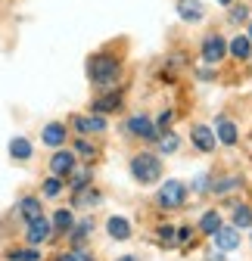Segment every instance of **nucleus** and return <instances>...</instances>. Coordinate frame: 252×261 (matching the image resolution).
<instances>
[{"mask_svg":"<svg viewBox=\"0 0 252 261\" xmlns=\"http://www.w3.org/2000/svg\"><path fill=\"white\" fill-rule=\"evenodd\" d=\"M131 174L140 180V184H156L162 174V162L156 155H134L131 159Z\"/></svg>","mask_w":252,"mask_h":261,"instance_id":"nucleus-1","label":"nucleus"},{"mask_svg":"<svg viewBox=\"0 0 252 261\" xmlns=\"http://www.w3.org/2000/svg\"><path fill=\"white\" fill-rule=\"evenodd\" d=\"M87 72H90V78L97 81V84H112L115 81V75H118V59L115 56H93L90 59V65H87Z\"/></svg>","mask_w":252,"mask_h":261,"instance_id":"nucleus-2","label":"nucleus"},{"mask_svg":"<svg viewBox=\"0 0 252 261\" xmlns=\"http://www.w3.org/2000/svg\"><path fill=\"white\" fill-rule=\"evenodd\" d=\"M184 199H187V187L181 180H165V187L159 190V205L162 208H178V205H184Z\"/></svg>","mask_w":252,"mask_h":261,"instance_id":"nucleus-3","label":"nucleus"},{"mask_svg":"<svg viewBox=\"0 0 252 261\" xmlns=\"http://www.w3.org/2000/svg\"><path fill=\"white\" fill-rule=\"evenodd\" d=\"M212 237H215V246L221 249V252H234V249L240 246V233H237V227H218Z\"/></svg>","mask_w":252,"mask_h":261,"instance_id":"nucleus-4","label":"nucleus"},{"mask_svg":"<svg viewBox=\"0 0 252 261\" xmlns=\"http://www.w3.org/2000/svg\"><path fill=\"white\" fill-rule=\"evenodd\" d=\"M128 134H134V137H140V140H156V137H159V134H156V127H153V121L143 118V115H134V118L128 121Z\"/></svg>","mask_w":252,"mask_h":261,"instance_id":"nucleus-5","label":"nucleus"},{"mask_svg":"<svg viewBox=\"0 0 252 261\" xmlns=\"http://www.w3.org/2000/svg\"><path fill=\"white\" fill-rule=\"evenodd\" d=\"M224 53H228L224 38H215V35H212V38L203 41V59H206V62H221Z\"/></svg>","mask_w":252,"mask_h":261,"instance_id":"nucleus-6","label":"nucleus"},{"mask_svg":"<svg viewBox=\"0 0 252 261\" xmlns=\"http://www.w3.org/2000/svg\"><path fill=\"white\" fill-rule=\"evenodd\" d=\"M47 240H50V221H44V218L28 221V243L31 246H41Z\"/></svg>","mask_w":252,"mask_h":261,"instance_id":"nucleus-7","label":"nucleus"},{"mask_svg":"<svg viewBox=\"0 0 252 261\" xmlns=\"http://www.w3.org/2000/svg\"><path fill=\"white\" fill-rule=\"evenodd\" d=\"M50 171H53L56 177L72 174V171H75V155H72V152H56V155L50 159Z\"/></svg>","mask_w":252,"mask_h":261,"instance_id":"nucleus-8","label":"nucleus"},{"mask_svg":"<svg viewBox=\"0 0 252 261\" xmlns=\"http://www.w3.org/2000/svg\"><path fill=\"white\" fill-rule=\"evenodd\" d=\"M178 16L184 22H199L203 19V4L199 0H178Z\"/></svg>","mask_w":252,"mask_h":261,"instance_id":"nucleus-9","label":"nucleus"},{"mask_svg":"<svg viewBox=\"0 0 252 261\" xmlns=\"http://www.w3.org/2000/svg\"><path fill=\"white\" fill-rule=\"evenodd\" d=\"M75 127L81 130V134H100V130H106V121H103L100 115H90V118L78 115V118H75Z\"/></svg>","mask_w":252,"mask_h":261,"instance_id":"nucleus-10","label":"nucleus"},{"mask_svg":"<svg viewBox=\"0 0 252 261\" xmlns=\"http://www.w3.org/2000/svg\"><path fill=\"white\" fill-rule=\"evenodd\" d=\"M193 143H196V149L212 152V149H215V134H212L206 124H196V127H193Z\"/></svg>","mask_w":252,"mask_h":261,"instance_id":"nucleus-11","label":"nucleus"},{"mask_svg":"<svg viewBox=\"0 0 252 261\" xmlns=\"http://www.w3.org/2000/svg\"><path fill=\"white\" fill-rule=\"evenodd\" d=\"M44 143L47 146H62V143H66V124H59V121L47 124L44 127Z\"/></svg>","mask_w":252,"mask_h":261,"instance_id":"nucleus-12","label":"nucleus"},{"mask_svg":"<svg viewBox=\"0 0 252 261\" xmlns=\"http://www.w3.org/2000/svg\"><path fill=\"white\" fill-rule=\"evenodd\" d=\"M106 230H109L112 240H128L131 237V224L124 221V218H109L106 221Z\"/></svg>","mask_w":252,"mask_h":261,"instance_id":"nucleus-13","label":"nucleus"},{"mask_svg":"<svg viewBox=\"0 0 252 261\" xmlns=\"http://www.w3.org/2000/svg\"><path fill=\"white\" fill-rule=\"evenodd\" d=\"M218 140H221V143H228V146H234L237 143V127L231 124V121H218Z\"/></svg>","mask_w":252,"mask_h":261,"instance_id":"nucleus-14","label":"nucleus"},{"mask_svg":"<svg viewBox=\"0 0 252 261\" xmlns=\"http://www.w3.org/2000/svg\"><path fill=\"white\" fill-rule=\"evenodd\" d=\"M10 155H13V159H31V143H28L25 137H13Z\"/></svg>","mask_w":252,"mask_h":261,"instance_id":"nucleus-15","label":"nucleus"},{"mask_svg":"<svg viewBox=\"0 0 252 261\" xmlns=\"http://www.w3.org/2000/svg\"><path fill=\"white\" fill-rule=\"evenodd\" d=\"M118 106H121V96L118 93H109V96H103V100L93 103V112H115Z\"/></svg>","mask_w":252,"mask_h":261,"instance_id":"nucleus-16","label":"nucleus"},{"mask_svg":"<svg viewBox=\"0 0 252 261\" xmlns=\"http://www.w3.org/2000/svg\"><path fill=\"white\" fill-rule=\"evenodd\" d=\"M231 53H234L237 59H246V56L252 53V41H249V38H243V35H240V38H234V41H231Z\"/></svg>","mask_w":252,"mask_h":261,"instance_id":"nucleus-17","label":"nucleus"},{"mask_svg":"<svg viewBox=\"0 0 252 261\" xmlns=\"http://www.w3.org/2000/svg\"><path fill=\"white\" fill-rule=\"evenodd\" d=\"M22 218L25 221H35V218H41V202L38 199H31V196H28V199H22Z\"/></svg>","mask_w":252,"mask_h":261,"instance_id":"nucleus-18","label":"nucleus"},{"mask_svg":"<svg viewBox=\"0 0 252 261\" xmlns=\"http://www.w3.org/2000/svg\"><path fill=\"white\" fill-rule=\"evenodd\" d=\"M53 227L59 233H66V230H72V212L69 208H59L56 215H53Z\"/></svg>","mask_w":252,"mask_h":261,"instance_id":"nucleus-19","label":"nucleus"},{"mask_svg":"<svg viewBox=\"0 0 252 261\" xmlns=\"http://www.w3.org/2000/svg\"><path fill=\"white\" fill-rule=\"evenodd\" d=\"M199 227H203L206 233H215L218 227H221V215H218V212H206L203 221H199Z\"/></svg>","mask_w":252,"mask_h":261,"instance_id":"nucleus-20","label":"nucleus"},{"mask_svg":"<svg viewBox=\"0 0 252 261\" xmlns=\"http://www.w3.org/2000/svg\"><path fill=\"white\" fill-rule=\"evenodd\" d=\"M249 224H252V212L246 205H237L234 208V227H237V230H243V227H249Z\"/></svg>","mask_w":252,"mask_h":261,"instance_id":"nucleus-21","label":"nucleus"},{"mask_svg":"<svg viewBox=\"0 0 252 261\" xmlns=\"http://www.w3.org/2000/svg\"><path fill=\"white\" fill-rule=\"evenodd\" d=\"M93 230V221H81L78 227H72V240L75 243H81V240H87V233Z\"/></svg>","mask_w":252,"mask_h":261,"instance_id":"nucleus-22","label":"nucleus"},{"mask_svg":"<svg viewBox=\"0 0 252 261\" xmlns=\"http://www.w3.org/2000/svg\"><path fill=\"white\" fill-rule=\"evenodd\" d=\"M10 261H41V258L35 249H16V252H10Z\"/></svg>","mask_w":252,"mask_h":261,"instance_id":"nucleus-23","label":"nucleus"},{"mask_svg":"<svg viewBox=\"0 0 252 261\" xmlns=\"http://www.w3.org/2000/svg\"><path fill=\"white\" fill-rule=\"evenodd\" d=\"M59 193H62V180L53 174V177L44 184V196H50V199H53V196H59Z\"/></svg>","mask_w":252,"mask_h":261,"instance_id":"nucleus-24","label":"nucleus"},{"mask_svg":"<svg viewBox=\"0 0 252 261\" xmlns=\"http://www.w3.org/2000/svg\"><path fill=\"white\" fill-rule=\"evenodd\" d=\"M159 146H162V152H174V149L181 146V140H178V134H165V137L159 140Z\"/></svg>","mask_w":252,"mask_h":261,"instance_id":"nucleus-25","label":"nucleus"},{"mask_svg":"<svg viewBox=\"0 0 252 261\" xmlns=\"http://www.w3.org/2000/svg\"><path fill=\"white\" fill-rule=\"evenodd\" d=\"M59 261H93L87 252H69V255H62Z\"/></svg>","mask_w":252,"mask_h":261,"instance_id":"nucleus-26","label":"nucleus"},{"mask_svg":"<svg viewBox=\"0 0 252 261\" xmlns=\"http://www.w3.org/2000/svg\"><path fill=\"white\" fill-rule=\"evenodd\" d=\"M159 240H162L165 246H171V243H174V230H171V227H159Z\"/></svg>","mask_w":252,"mask_h":261,"instance_id":"nucleus-27","label":"nucleus"},{"mask_svg":"<svg viewBox=\"0 0 252 261\" xmlns=\"http://www.w3.org/2000/svg\"><path fill=\"white\" fill-rule=\"evenodd\" d=\"M237 184H240L237 177H228V180H221V184H218V187H215V193H228V190H234Z\"/></svg>","mask_w":252,"mask_h":261,"instance_id":"nucleus-28","label":"nucleus"},{"mask_svg":"<svg viewBox=\"0 0 252 261\" xmlns=\"http://www.w3.org/2000/svg\"><path fill=\"white\" fill-rule=\"evenodd\" d=\"M75 149H78V152H81V155H87V159H90V155H93V146H90V143H87V140H78V143H75Z\"/></svg>","mask_w":252,"mask_h":261,"instance_id":"nucleus-29","label":"nucleus"},{"mask_svg":"<svg viewBox=\"0 0 252 261\" xmlns=\"http://www.w3.org/2000/svg\"><path fill=\"white\" fill-rule=\"evenodd\" d=\"M90 180V171H81V174H75V190H84V184Z\"/></svg>","mask_w":252,"mask_h":261,"instance_id":"nucleus-30","label":"nucleus"},{"mask_svg":"<svg viewBox=\"0 0 252 261\" xmlns=\"http://www.w3.org/2000/svg\"><path fill=\"white\" fill-rule=\"evenodd\" d=\"M190 237H193L190 227H181V230H178V240H181V243H190Z\"/></svg>","mask_w":252,"mask_h":261,"instance_id":"nucleus-31","label":"nucleus"},{"mask_svg":"<svg viewBox=\"0 0 252 261\" xmlns=\"http://www.w3.org/2000/svg\"><path fill=\"white\" fill-rule=\"evenodd\" d=\"M231 19H234V22H246V10H243V7L231 10Z\"/></svg>","mask_w":252,"mask_h":261,"instance_id":"nucleus-32","label":"nucleus"},{"mask_svg":"<svg viewBox=\"0 0 252 261\" xmlns=\"http://www.w3.org/2000/svg\"><path fill=\"white\" fill-rule=\"evenodd\" d=\"M171 118H174L171 112H162V115H159V127H168V124H171Z\"/></svg>","mask_w":252,"mask_h":261,"instance_id":"nucleus-33","label":"nucleus"},{"mask_svg":"<svg viewBox=\"0 0 252 261\" xmlns=\"http://www.w3.org/2000/svg\"><path fill=\"white\" fill-rule=\"evenodd\" d=\"M115 261H140V258H134V255H124V258H115Z\"/></svg>","mask_w":252,"mask_h":261,"instance_id":"nucleus-34","label":"nucleus"},{"mask_svg":"<svg viewBox=\"0 0 252 261\" xmlns=\"http://www.w3.org/2000/svg\"><path fill=\"white\" fill-rule=\"evenodd\" d=\"M218 4H224V7H228V4H231V0H218Z\"/></svg>","mask_w":252,"mask_h":261,"instance_id":"nucleus-35","label":"nucleus"},{"mask_svg":"<svg viewBox=\"0 0 252 261\" xmlns=\"http://www.w3.org/2000/svg\"><path fill=\"white\" fill-rule=\"evenodd\" d=\"M249 41H252V28H249Z\"/></svg>","mask_w":252,"mask_h":261,"instance_id":"nucleus-36","label":"nucleus"}]
</instances>
